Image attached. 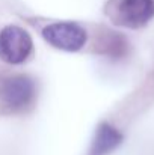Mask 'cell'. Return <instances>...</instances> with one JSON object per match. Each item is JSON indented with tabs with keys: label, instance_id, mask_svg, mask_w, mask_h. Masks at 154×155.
Masks as SVG:
<instances>
[{
	"label": "cell",
	"instance_id": "cell-1",
	"mask_svg": "<svg viewBox=\"0 0 154 155\" xmlns=\"http://www.w3.org/2000/svg\"><path fill=\"white\" fill-rule=\"evenodd\" d=\"M35 98V81L24 74L8 77L0 83V105L11 113L27 110L33 105Z\"/></svg>",
	"mask_w": 154,
	"mask_h": 155
},
{
	"label": "cell",
	"instance_id": "cell-2",
	"mask_svg": "<svg viewBox=\"0 0 154 155\" xmlns=\"http://www.w3.org/2000/svg\"><path fill=\"white\" fill-rule=\"evenodd\" d=\"M33 50L30 35L18 26H6L0 30V60L8 65L24 63Z\"/></svg>",
	"mask_w": 154,
	"mask_h": 155
},
{
	"label": "cell",
	"instance_id": "cell-3",
	"mask_svg": "<svg viewBox=\"0 0 154 155\" xmlns=\"http://www.w3.org/2000/svg\"><path fill=\"white\" fill-rule=\"evenodd\" d=\"M44 39L54 48L79 51L86 44V32L77 23H53L43 30Z\"/></svg>",
	"mask_w": 154,
	"mask_h": 155
},
{
	"label": "cell",
	"instance_id": "cell-4",
	"mask_svg": "<svg viewBox=\"0 0 154 155\" xmlns=\"http://www.w3.org/2000/svg\"><path fill=\"white\" fill-rule=\"evenodd\" d=\"M154 17V0H116L112 18L115 23L139 29L151 21Z\"/></svg>",
	"mask_w": 154,
	"mask_h": 155
},
{
	"label": "cell",
	"instance_id": "cell-5",
	"mask_svg": "<svg viewBox=\"0 0 154 155\" xmlns=\"http://www.w3.org/2000/svg\"><path fill=\"white\" fill-rule=\"evenodd\" d=\"M121 142H122V136L116 128L110 127L109 124H101L97 130V136H95V140L92 143L89 155L110 154Z\"/></svg>",
	"mask_w": 154,
	"mask_h": 155
}]
</instances>
